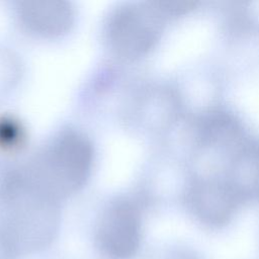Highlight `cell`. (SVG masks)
<instances>
[{"label": "cell", "instance_id": "cell-1", "mask_svg": "<svg viewBox=\"0 0 259 259\" xmlns=\"http://www.w3.org/2000/svg\"><path fill=\"white\" fill-rule=\"evenodd\" d=\"M95 148L91 139L75 127L54 134L19 166V170L40 191L61 201L79 192L91 177Z\"/></svg>", "mask_w": 259, "mask_h": 259}, {"label": "cell", "instance_id": "cell-2", "mask_svg": "<svg viewBox=\"0 0 259 259\" xmlns=\"http://www.w3.org/2000/svg\"><path fill=\"white\" fill-rule=\"evenodd\" d=\"M167 22L154 1L123 2L105 16L102 38L115 60L132 64L156 49Z\"/></svg>", "mask_w": 259, "mask_h": 259}, {"label": "cell", "instance_id": "cell-3", "mask_svg": "<svg viewBox=\"0 0 259 259\" xmlns=\"http://www.w3.org/2000/svg\"><path fill=\"white\" fill-rule=\"evenodd\" d=\"M182 96L173 85L149 82L126 95L121 107L130 130L147 136H160L171 130L183 115Z\"/></svg>", "mask_w": 259, "mask_h": 259}, {"label": "cell", "instance_id": "cell-4", "mask_svg": "<svg viewBox=\"0 0 259 259\" xmlns=\"http://www.w3.org/2000/svg\"><path fill=\"white\" fill-rule=\"evenodd\" d=\"M181 201L189 215L208 230L226 228L244 205L223 177L190 172Z\"/></svg>", "mask_w": 259, "mask_h": 259}, {"label": "cell", "instance_id": "cell-5", "mask_svg": "<svg viewBox=\"0 0 259 259\" xmlns=\"http://www.w3.org/2000/svg\"><path fill=\"white\" fill-rule=\"evenodd\" d=\"M142 223V207L138 199L127 195L112 198L97 220V246L111 259L133 257L141 245Z\"/></svg>", "mask_w": 259, "mask_h": 259}, {"label": "cell", "instance_id": "cell-6", "mask_svg": "<svg viewBox=\"0 0 259 259\" xmlns=\"http://www.w3.org/2000/svg\"><path fill=\"white\" fill-rule=\"evenodd\" d=\"M13 14L21 29L42 39H58L70 33L76 23V8L69 1L13 2Z\"/></svg>", "mask_w": 259, "mask_h": 259}, {"label": "cell", "instance_id": "cell-7", "mask_svg": "<svg viewBox=\"0 0 259 259\" xmlns=\"http://www.w3.org/2000/svg\"><path fill=\"white\" fill-rule=\"evenodd\" d=\"M220 176L244 204L259 202V138H245L225 160Z\"/></svg>", "mask_w": 259, "mask_h": 259}, {"label": "cell", "instance_id": "cell-8", "mask_svg": "<svg viewBox=\"0 0 259 259\" xmlns=\"http://www.w3.org/2000/svg\"><path fill=\"white\" fill-rule=\"evenodd\" d=\"M28 142V133L24 123L15 115H0V153L15 155L22 152Z\"/></svg>", "mask_w": 259, "mask_h": 259}, {"label": "cell", "instance_id": "cell-9", "mask_svg": "<svg viewBox=\"0 0 259 259\" xmlns=\"http://www.w3.org/2000/svg\"><path fill=\"white\" fill-rule=\"evenodd\" d=\"M19 72L17 58L7 51L0 50V92L14 86L19 78Z\"/></svg>", "mask_w": 259, "mask_h": 259}]
</instances>
